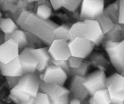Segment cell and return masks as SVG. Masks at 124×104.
Returning <instances> with one entry per match:
<instances>
[{
    "label": "cell",
    "mask_w": 124,
    "mask_h": 104,
    "mask_svg": "<svg viewBox=\"0 0 124 104\" xmlns=\"http://www.w3.org/2000/svg\"><path fill=\"white\" fill-rule=\"evenodd\" d=\"M92 61H91L92 64L96 65L95 66L99 70H105V66H107L108 62L107 59L102 56V54L95 53L92 58Z\"/></svg>",
    "instance_id": "obj_24"
},
{
    "label": "cell",
    "mask_w": 124,
    "mask_h": 104,
    "mask_svg": "<svg viewBox=\"0 0 124 104\" xmlns=\"http://www.w3.org/2000/svg\"><path fill=\"white\" fill-rule=\"evenodd\" d=\"M32 48L28 46L23 48L19 54L21 62L24 68V74L32 73L37 71L38 60L36 57L30 52Z\"/></svg>",
    "instance_id": "obj_13"
},
{
    "label": "cell",
    "mask_w": 124,
    "mask_h": 104,
    "mask_svg": "<svg viewBox=\"0 0 124 104\" xmlns=\"http://www.w3.org/2000/svg\"><path fill=\"white\" fill-rule=\"evenodd\" d=\"M76 37L87 39L99 45L105 37L99 23L94 19H85L73 24L70 30V39Z\"/></svg>",
    "instance_id": "obj_1"
},
{
    "label": "cell",
    "mask_w": 124,
    "mask_h": 104,
    "mask_svg": "<svg viewBox=\"0 0 124 104\" xmlns=\"http://www.w3.org/2000/svg\"><path fill=\"white\" fill-rule=\"evenodd\" d=\"M67 61L69 66L70 68H76L79 67L82 65L84 62V59L71 56L67 59Z\"/></svg>",
    "instance_id": "obj_28"
},
{
    "label": "cell",
    "mask_w": 124,
    "mask_h": 104,
    "mask_svg": "<svg viewBox=\"0 0 124 104\" xmlns=\"http://www.w3.org/2000/svg\"><path fill=\"white\" fill-rule=\"evenodd\" d=\"M0 72L4 76H18L24 74V68L18 56L8 62H0Z\"/></svg>",
    "instance_id": "obj_12"
},
{
    "label": "cell",
    "mask_w": 124,
    "mask_h": 104,
    "mask_svg": "<svg viewBox=\"0 0 124 104\" xmlns=\"http://www.w3.org/2000/svg\"><path fill=\"white\" fill-rule=\"evenodd\" d=\"M39 91L48 96L52 102L53 100L64 95H70V90L65 87L56 83H47L40 79Z\"/></svg>",
    "instance_id": "obj_11"
},
{
    "label": "cell",
    "mask_w": 124,
    "mask_h": 104,
    "mask_svg": "<svg viewBox=\"0 0 124 104\" xmlns=\"http://www.w3.org/2000/svg\"><path fill=\"white\" fill-rule=\"evenodd\" d=\"M39 75L35 73H27L21 76L18 84L12 89L22 92L35 98L39 91Z\"/></svg>",
    "instance_id": "obj_3"
},
{
    "label": "cell",
    "mask_w": 124,
    "mask_h": 104,
    "mask_svg": "<svg viewBox=\"0 0 124 104\" xmlns=\"http://www.w3.org/2000/svg\"><path fill=\"white\" fill-rule=\"evenodd\" d=\"M68 74L54 64H50L43 73L39 75L40 79L47 83H56L64 86L68 77Z\"/></svg>",
    "instance_id": "obj_6"
},
{
    "label": "cell",
    "mask_w": 124,
    "mask_h": 104,
    "mask_svg": "<svg viewBox=\"0 0 124 104\" xmlns=\"http://www.w3.org/2000/svg\"><path fill=\"white\" fill-rule=\"evenodd\" d=\"M10 39L15 40L16 42H18L19 48H24L28 47L29 41L26 34L23 30H19L18 29L12 33L6 34L4 35V41H7Z\"/></svg>",
    "instance_id": "obj_16"
},
{
    "label": "cell",
    "mask_w": 124,
    "mask_h": 104,
    "mask_svg": "<svg viewBox=\"0 0 124 104\" xmlns=\"http://www.w3.org/2000/svg\"><path fill=\"white\" fill-rule=\"evenodd\" d=\"M96 20L98 22L102 31L105 35L108 33L110 30H112L116 24L114 23L110 17L105 12L99 16Z\"/></svg>",
    "instance_id": "obj_17"
},
{
    "label": "cell",
    "mask_w": 124,
    "mask_h": 104,
    "mask_svg": "<svg viewBox=\"0 0 124 104\" xmlns=\"http://www.w3.org/2000/svg\"><path fill=\"white\" fill-rule=\"evenodd\" d=\"M104 0H82L80 21L96 19L104 12Z\"/></svg>",
    "instance_id": "obj_4"
},
{
    "label": "cell",
    "mask_w": 124,
    "mask_h": 104,
    "mask_svg": "<svg viewBox=\"0 0 124 104\" xmlns=\"http://www.w3.org/2000/svg\"><path fill=\"white\" fill-rule=\"evenodd\" d=\"M38 0H28L29 2H35V1H37Z\"/></svg>",
    "instance_id": "obj_36"
},
{
    "label": "cell",
    "mask_w": 124,
    "mask_h": 104,
    "mask_svg": "<svg viewBox=\"0 0 124 104\" xmlns=\"http://www.w3.org/2000/svg\"><path fill=\"white\" fill-rule=\"evenodd\" d=\"M120 74H121V75H122V76H124V70H123V71H122V72H121V73H120Z\"/></svg>",
    "instance_id": "obj_37"
},
{
    "label": "cell",
    "mask_w": 124,
    "mask_h": 104,
    "mask_svg": "<svg viewBox=\"0 0 124 104\" xmlns=\"http://www.w3.org/2000/svg\"><path fill=\"white\" fill-rule=\"evenodd\" d=\"M35 104H50L52 102L50 99L47 94L39 91L35 99Z\"/></svg>",
    "instance_id": "obj_27"
},
{
    "label": "cell",
    "mask_w": 124,
    "mask_h": 104,
    "mask_svg": "<svg viewBox=\"0 0 124 104\" xmlns=\"http://www.w3.org/2000/svg\"><path fill=\"white\" fill-rule=\"evenodd\" d=\"M104 48L108 55L110 62L117 73H121L124 70V41L105 42Z\"/></svg>",
    "instance_id": "obj_2"
},
{
    "label": "cell",
    "mask_w": 124,
    "mask_h": 104,
    "mask_svg": "<svg viewBox=\"0 0 124 104\" xmlns=\"http://www.w3.org/2000/svg\"><path fill=\"white\" fill-rule=\"evenodd\" d=\"M0 29L6 35L14 32L18 29V27L11 18H2L0 21Z\"/></svg>",
    "instance_id": "obj_19"
},
{
    "label": "cell",
    "mask_w": 124,
    "mask_h": 104,
    "mask_svg": "<svg viewBox=\"0 0 124 104\" xmlns=\"http://www.w3.org/2000/svg\"><path fill=\"white\" fill-rule=\"evenodd\" d=\"M52 8L46 4H41L38 7L36 15L43 20H47L51 16Z\"/></svg>",
    "instance_id": "obj_23"
},
{
    "label": "cell",
    "mask_w": 124,
    "mask_h": 104,
    "mask_svg": "<svg viewBox=\"0 0 124 104\" xmlns=\"http://www.w3.org/2000/svg\"><path fill=\"white\" fill-rule=\"evenodd\" d=\"M6 78L8 87L10 88V89H12L18 84L20 77H18V76H6Z\"/></svg>",
    "instance_id": "obj_30"
},
{
    "label": "cell",
    "mask_w": 124,
    "mask_h": 104,
    "mask_svg": "<svg viewBox=\"0 0 124 104\" xmlns=\"http://www.w3.org/2000/svg\"><path fill=\"white\" fill-rule=\"evenodd\" d=\"M91 64H92L91 62L84 60L83 63L79 67L76 68H70V74L73 76H81L85 77L88 73Z\"/></svg>",
    "instance_id": "obj_22"
},
{
    "label": "cell",
    "mask_w": 124,
    "mask_h": 104,
    "mask_svg": "<svg viewBox=\"0 0 124 104\" xmlns=\"http://www.w3.org/2000/svg\"><path fill=\"white\" fill-rule=\"evenodd\" d=\"M51 62L54 64L56 66L59 67L61 68L64 70L68 74H70V68L69 67V64H68L67 60H55L53 59H51Z\"/></svg>",
    "instance_id": "obj_29"
},
{
    "label": "cell",
    "mask_w": 124,
    "mask_h": 104,
    "mask_svg": "<svg viewBox=\"0 0 124 104\" xmlns=\"http://www.w3.org/2000/svg\"><path fill=\"white\" fill-rule=\"evenodd\" d=\"M52 59L55 60H67L71 56L69 41L62 39H54L48 48Z\"/></svg>",
    "instance_id": "obj_8"
},
{
    "label": "cell",
    "mask_w": 124,
    "mask_h": 104,
    "mask_svg": "<svg viewBox=\"0 0 124 104\" xmlns=\"http://www.w3.org/2000/svg\"><path fill=\"white\" fill-rule=\"evenodd\" d=\"M92 96L94 98L96 104H111L110 93L107 88L99 89L96 91Z\"/></svg>",
    "instance_id": "obj_18"
},
{
    "label": "cell",
    "mask_w": 124,
    "mask_h": 104,
    "mask_svg": "<svg viewBox=\"0 0 124 104\" xmlns=\"http://www.w3.org/2000/svg\"><path fill=\"white\" fill-rule=\"evenodd\" d=\"M49 1L53 9L57 10L63 7L66 0H49Z\"/></svg>",
    "instance_id": "obj_33"
},
{
    "label": "cell",
    "mask_w": 124,
    "mask_h": 104,
    "mask_svg": "<svg viewBox=\"0 0 124 104\" xmlns=\"http://www.w3.org/2000/svg\"><path fill=\"white\" fill-rule=\"evenodd\" d=\"M82 0H66L63 7L70 12H74L81 6Z\"/></svg>",
    "instance_id": "obj_25"
},
{
    "label": "cell",
    "mask_w": 124,
    "mask_h": 104,
    "mask_svg": "<svg viewBox=\"0 0 124 104\" xmlns=\"http://www.w3.org/2000/svg\"><path fill=\"white\" fill-rule=\"evenodd\" d=\"M106 88L111 93L123 91H124V77L117 72L107 77Z\"/></svg>",
    "instance_id": "obj_15"
},
{
    "label": "cell",
    "mask_w": 124,
    "mask_h": 104,
    "mask_svg": "<svg viewBox=\"0 0 124 104\" xmlns=\"http://www.w3.org/2000/svg\"><path fill=\"white\" fill-rule=\"evenodd\" d=\"M88 103L90 104H96L95 100H94V98H93V97L92 96H91L90 97L89 100H88Z\"/></svg>",
    "instance_id": "obj_35"
},
{
    "label": "cell",
    "mask_w": 124,
    "mask_h": 104,
    "mask_svg": "<svg viewBox=\"0 0 124 104\" xmlns=\"http://www.w3.org/2000/svg\"><path fill=\"white\" fill-rule=\"evenodd\" d=\"M1 19H2V13L0 12V21H1Z\"/></svg>",
    "instance_id": "obj_38"
},
{
    "label": "cell",
    "mask_w": 124,
    "mask_h": 104,
    "mask_svg": "<svg viewBox=\"0 0 124 104\" xmlns=\"http://www.w3.org/2000/svg\"><path fill=\"white\" fill-rule=\"evenodd\" d=\"M19 47L15 40L8 39L0 44V62H8L18 57L19 54Z\"/></svg>",
    "instance_id": "obj_9"
},
{
    "label": "cell",
    "mask_w": 124,
    "mask_h": 104,
    "mask_svg": "<svg viewBox=\"0 0 124 104\" xmlns=\"http://www.w3.org/2000/svg\"><path fill=\"white\" fill-rule=\"evenodd\" d=\"M85 77L81 76H73L70 82V96L80 99L81 101L85 100L89 96L88 91L84 85Z\"/></svg>",
    "instance_id": "obj_10"
},
{
    "label": "cell",
    "mask_w": 124,
    "mask_h": 104,
    "mask_svg": "<svg viewBox=\"0 0 124 104\" xmlns=\"http://www.w3.org/2000/svg\"><path fill=\"white\" fill-rule=\"evenodd\" d=\"M70 96L69 94L67 95L62 96L57 99H54V100L52 102V104H66L70 103Z\"/></svg>",
    "instance_id": "obj_31"
},
{
    "label": "cell",
    "mask_w": 124,
    "mask_h": 104,
    "mask_svg": "<svg viewBox=\"0 0 124 104\" xmlns=\"http://www.w3.org/2000/svg\"><path fill=\"white\" fill-rule=\"evenodd\" d=\"M71 26L67 24L59 25L53 30L54 39H62L67 41H70V30Z\"/></svg>",
    "instance_id": "obj_20"
},
{
    "label": "cell",
    "mask_w": 124,
    "mask_h": 104,
    "mask_svg": "<svg viewBox=\"0 0 124 104\" xmlns=\"http://www.w3.org/2000/svg\"><path fill=\"white\" fill-rule=\"evenodd\" d=\"M71 56L85 59L91 54L95 44L87 39L76 37L69 41Z\"/></svg>",
    "instance_id": "obj_5"
},
{
    "label": "cell",
    "mask_w": 124,
    "mask_h": 104,
    "mask_svg": "<svg viewBox=\"0 0 124 104\" xmlns=\"http://www.w3.org/2000/svg\"><path fill=\"white\" fill-rule=\"evenodd\" d=\"M109 93H110L111 104H124V91L118 93H111V92Z\"/></svg>",
    "instance_id": "obj_26"
},
{
    "label": "cell",
    "mask_w": 124,
    "mask_h": 104,
    "mask_svg": "<svg viewBox=\"0 0 124 104\" xmlns=\"http://www.w3.org/2000/svg\"><path fill=\"white\" fill-rule=\"evenodd\" d=\"M33 54L36 57L38 60L37 71L39 73H43L46 68L50 64L51 58L47 47L34 48L30 50Z\"/></svg>",
    "instance_id": "obj_14"
},
{
    "label": "cell",
    "mask_w": 124,
    "mask_h": 104,
    "mask_svg": "<svg viewBox=\"0 0 124 104\" xmlns=\"http://www.w3.org/2000/svg\"><path fill=\"white\" fill-rule=\"evenodd\" d=\"M107 77L105 71L99 69L85 76L84 85L90 96L99 89L106 88Z\"/></svg>",
    "instance_id": "obj_7"
},
{
    "label": "cell",
    "mask_w": 124,
    "mask_h": 104,
    "mask_svg": "<svg viewBox=\"0 0 124 104\" xmlns=\"http://www.w3.org/2000/svg\"><path fill=\"white\" fill-rule=\"evenodd\" d=\"M104 12L110 17L115 24H118L119 14V0L108 6Z\"/></svg>",
    "instance_id": "obj_21"
},
{
    "label": "cell",
    "mask_w": 124,
    "mask_h": 104,
    "mask_svg": "<svg viewBox=\"0 0 124 104\" xmlns=\"http://www.w3.org/2000/svg\"><path fill=\"white\" fill-rule=\"evenodd\" d=\"M118 24L124 25V0H119V14Z\"/></svg>",
    "instance_id": "obj_32"
},
{
    "label": "cell",
    "mask_w": 124,
    "mask_h": 104,
    "mask_svg": "<svg viewBox=\"0 0 124 104\" xmlns=\"http://www.w3.org/2000/svg\"><path fill=\"white\" fill-rule=\"evenodd\" d=\"M82 101L80 99H78L76 97H71L70 100V103L69 104H81Z\"/></svg>",
    "instance_id": "obj_34"
}]
</instances>
